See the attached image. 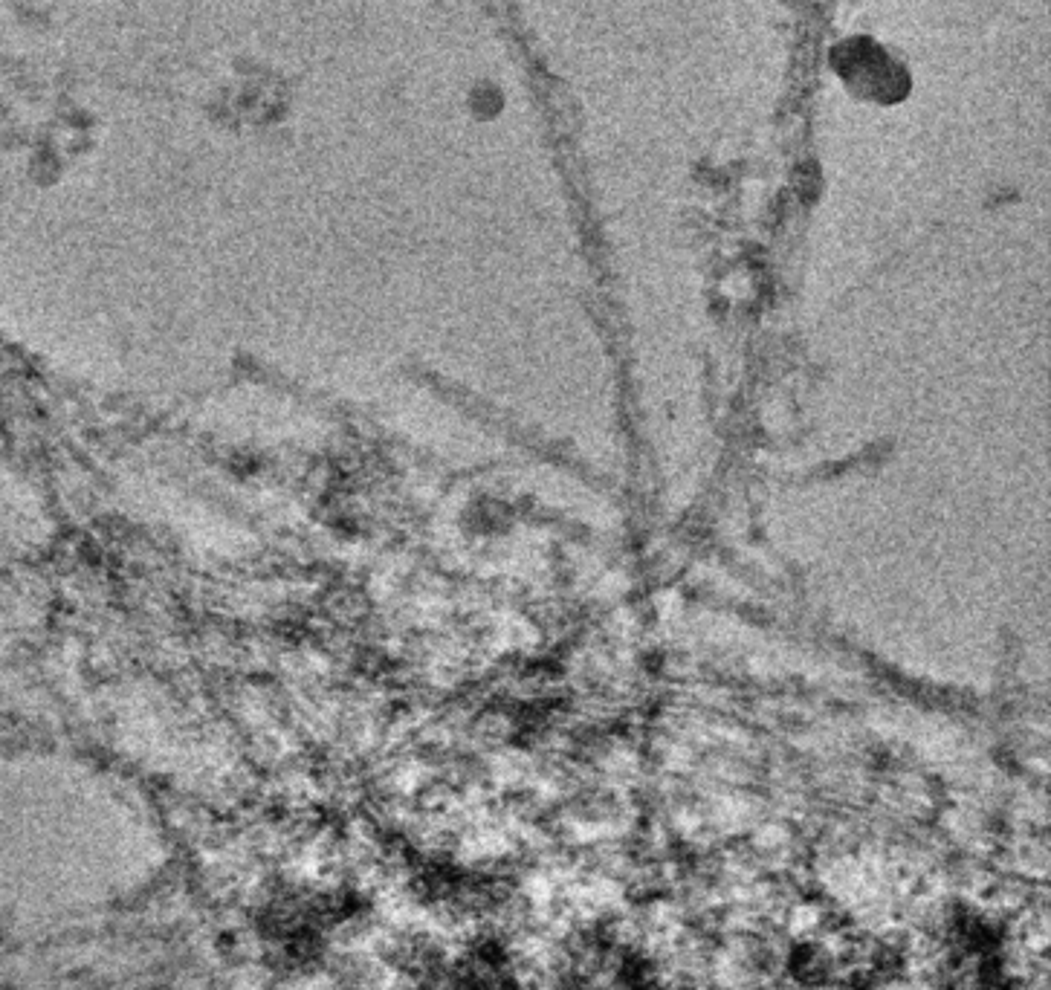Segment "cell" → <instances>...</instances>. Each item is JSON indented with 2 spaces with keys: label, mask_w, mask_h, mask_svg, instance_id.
Returning a JSON list of instances; mask_svg holds the SVG:
<instances>
[{
  "label": "cell",
  "mask_w": 1051,
  "mask_h": 990,
  "mask_svg": "<svg viewBox=\"0 0 1051 990\" xmlns=\"http://www.w3.org/2000/svg\"><path fill=\"white\" fill-rule=\"evenodd\" d=\"M504 102H507V99H504V90H501L496 82H487V79L472 84L470 93H467V108H470V113L478 122L496 119L498 113L504 110Z\"/></svg>",
  "instance_id": "cell-1"
}]
</instances>
